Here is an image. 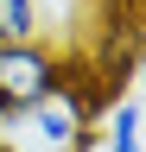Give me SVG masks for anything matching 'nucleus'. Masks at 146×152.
<instances>
[{
    "label": "nucleus",
    "instance_id": "f257e3e1",
    "mask_svg": "<svg viewBox=\"0 0 146 152\" xmlns=\"http://www.w3.org/2000/svg\"><path fill=\"white\" fill-rule=\"evenodd\" d=\"M95 140V108L76 95V83L51 89L45 102H26L0 121V146L13 152H83Z\"/></svg>",
    "mask_w": 146,
    "mask_h": 152
},
{
    "label": "nucleus",
    "instance_id": "f03ea898",
    "mask_svg": "<svg viewBox=\"0 0 146 152\" xmlns=\"http://www.w3.org/2000/svg\"><path fill=\"white\" fill-rule=\"evenodd\" d=\"M70 76H76V57L57 45H0V108L13 114L26 102H45Z\"/></svg>",
    "mask_w": 146,
    "mask_h": 152
},
{
    "label": "nucleus",
    "instance_id": "7ed1b4c3",
    "mask_svg": "<svg viewBox=\"0 0 146 152\" xmlns=\"http://www.w3.org/2000/svg\"><path fill=\"white\" fill-rule=\"evenodd\" d=\"M0 45H51L45 0H0Z\"/></svg>",
    "mask_w": 146,
    "mask_h": 152
},
{
    "label": "nucleus",
    "instance_id": "20e7f679",
    "mask_svg": "<svg viewBox=\"0 0 146 152\" xmlns=\"http://www.w3.org/2000/svg\"><path fill=\"white\" fill-rule=\"evenodd\" d=\"M95 121H102L108 152H140V102H134V89H114V108H95Z\"/></svg>",
    "mask_w": 146,
    "mask_h": 152
},
{
    "label": "nucleus",
    "instance_id": "39448f33",
    "mask_svg": "<svg viewBox=\"0 0 146 152\" xmlns=\"http://www.w3.org/2000/svg\"><path fill=\"white\" fill-rule=\"evenodd\" d=\"M0 121H7V108H0Z\"/></svg>",
    "mask_w": 146,
    "mask_h": 152
},
{
    "label": "nucleus",
    "instance_id": "423d86ee",
    "mask_svg": "<svg viewBox=\"0 0 146 152\" xmlns=\"http://www.w3.org/2000/svg\"><path fill=\"white\" fill-rule=\"evenodd\" d=\"M0 152H13V146H0Z\"/></svg>",
    "mask_w": 146,
    "mask_h": 152
}]
</instances>
